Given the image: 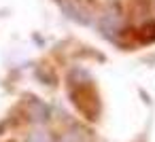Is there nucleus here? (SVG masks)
<instances>
[{
    "instance_id": "2",
    "label": "nucleus",
    "mask_w": 155,
    "mask_h": 142,
    "mask_svg": "<svg viewBox=\"0 0 155 142\" xmlns=\"http://www.w3.org/2000/svg\"><path fill=\"white\" fill-rule=\"evenodd\" d=\"M138 36H140V43H142V45L155 43V21H147V24L140 28Z\"/></svg>"
},
{
    "instance_id": "1",
    "label": "nucleus",
    "mask_w": 155,
    "mask_h": 142,
    "mask_svg": "<svg viewBox=\"0 0 155 142\" xmlns=\"http://www.w3.org/2000/svg\"><path fill=\"white\" fill-rule=\"evenodd\" d=\"M28 108H30V121L32 123H47L49 121V117H51V110H49V106L43 102V100H38V98H30L28 100Z\"/></svg>"
}]
</instances>
